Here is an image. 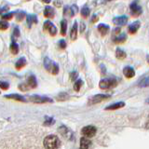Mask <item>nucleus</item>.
<instances>
[{
  "instance_id": "79ce46f5",
  "label": "nucleus",
  "mask_w": 149,
  "mask_h": 149,
  "mask_svg": "<svg viewBox=\"0 0 149 149\" xmlns=\"http://www.w3.org/2000/svg\"><path fill=\"white\" fill-rule=\"evenodd\" d=\"M119 33H120V28H116V29L113 31V35L114 36H116V35H118L119 34Z\"/></svg>"
},
{
  "instance_id": "aec40b11",
  "label": "nucleus",
  "mask_w": 149,
  "mask_h": 149,
  "mask_svg": "<svg viewBox=\"0 0 149 149\" xmlns=\"http://www.w3.org/2000/svg\"><path fill=\"white\" fill-rule=\"evenodd\" d=\"M5 98H8V99H13V100H17L20 102H25L26 99L24 97H22V95L19 94H8V95H5Z\"/></svg>"
},
{
  "instance_id": "c85d7f7f",
  "label": "nucleus",
  "mask_w": 149,
  "mask_h": 149,
  "mask_svg": "<svg viewBox=\"0 0 149 149\" xmlns=\"http://www.w3.org/2000/svg\"><path fill=\"white\" fill-rule=\"evenodd\" d=\"M14 16V12H8V13H5L4 15H2V20L4 21H8Z\"/></svg>"
},
{
  "instance_id": "f03ea898",
  "label": "nucleus",
  "mask_w": 149,
  "mask_h": 149,
  "mask_svg": "<svg viewBox=\"0 0 149 149\" xmlns=\"http://www.w3.org/2000/svg\"><path fill=\"white\" fill-rule=\"evenodd\" d=\"M118 85V81L115 78H104L102 79L99 83V87L102 90H109V88H113Z\"/></svg>"
},
{
  "instance_id": "7ed1b4c3",
  "label": "nucleus",
  "mask_w": 149,
  "mask_h": 149,
  "mask_svg": "<svg viewBox=\"0 0 149 149\" xmlns=\"http://www.w3.org/2000/svg\"><path fill=\"white\" fill-rule=\"evenodd\" d=\"M110 98V95H106V94H97V95H94L91 97L90 99H88V104L91 105V104H99V102L104 101L106 99H108Z\"/></svg>"
},
{
  "instance_id": "393cba45",
  "label": "nucleus",
  "mask_w": 149,
  "mask_h": 149,
  "mask_svg": "<svg viewBox=\"0 0 149 149\" xmlns=\"http://www.w3.org/2000/svg\"><path fill=\"white\" fill-rule=\"evenodd\" d=\"M10 51H11V53L14 54V55H16L19 53V46L18 44L16 43V42H12L11 45H10Z\"/></svg>"
},
{
  "instance_id": "20e7f679",
  "label": "nucleus",
  "mask_w": 149,
  "mask_h": 149,
  "mask_svg": "<svg viewBox=\"0 0 149 149\" xmlns=\"http://www.w3.org/2000/svg\"><path fill=\"white\" fill-rule=\"evenodd\" d=\"M29 101L36 102V104H45V102H52V100L50 98L40 96V95H33L29 97Z\"/></svg>"
},
{
  "instance_id": "cd10ccee",
  "label": "nucleus",
  "mask_w": 149,
  "mask_h": 149,
  "mask_svg": "<svg viewBox=\"0 0 149 149\" xmlns=\"http://www.w3.org/2000/svg\"><path fill=\"white\" fill-rule=\"evenodd\" d=\"M82 85H83V81L81 80V79H77V80L76 81V83H74V90L76 91H79Z\"/></svg>"
},
{
  "instance_id": "ddd939ff",
  "label": "nucleus",
  "mask_w": 149,
  "mask_h": 149,
  "mask_svg": "<svg viewBox=\"0 0 149 149\" xmlns=\"http://www.w3.org/2000/svg\"><path fill=\"white\" fill-rule=\"evenodd\" d=\"M126 39H127V36H126V34H118L113 37V41L116 44L123 43V42L126 41Z\"/></svg>"
},
{
  "instance_id": "37998d69",
  "label": "nucleus",
  "mask_w": 149,
  "mask_h": 149,
  "mask_svg": "<svg viewBox=\"0 0 149 149\" xmlns=\"http://www.w3.org/2000/svg\"><path fill=\"white\" fill-rule=\"evenodd\" d=\"M97 21H98V16H95V15H94V16L92 17V19H91V22H97Z\"/></svg>"
},
{
  "instance_id": "0eeeda50",
  "label": "nucleus",
  "mask_w": 149,
  "mask_h": 149,
  "mask_svg": "<svg viewBox=\"0 0 149 149\" xmlns=\"http://www.w3.org/2000/svg\"><path fill=\"white\" fill-rule=\"evenodd\" d=\"M77 11H78V8H77V5H73V6H71V7H65L64 8V10H63V12H64V15L65 14H68L69 16H74L77 13Z\"/></svg>"
},
{
  "instance_id": "a18cd8bd",
  "label": "nucleus",
  "mask_w": 149,
  "mask_h": 149,
  "mask_svg": "<svg viewBox=\"0 0 149 149\" xmlns=\"http://www.w3.org/2000/svg\"><path fill=\"white\" fill-rule=\"evenodd\" d=\"M44 3H46V4H49L50 2H51V0H42Z\"/></svg>"
},
{
  "instance_id": "1a4fd4ad",
  "label": "nucleus",
  "mask_w": 149,
  "mask_h": 149,
  "mask_svg": "<svg viewBox=\"0 0 149 149\" xmlns=\"http://www.w3.org/2000/svg\"><path fill=\"white\" fill-rule=\"evenodd\" d=\"M123 74L127 78H132V77H133L135 76V71H134V69L132 67L126 66L123 69Z\"/></svg>"
},
{
  "instance_id": "4c0bfd02",
  "label": "nucleus",
  "mask_w": 149,
  "mask_h": 149,
  "mask_svg": "<svg viewBox=\"0 0 149 149\" xmlns=\"http://www.w3.org/2000/svg\"><path fill=\"white\" fill-rule=\"evenodd\" d=\"M8 10V7H6V6H5L3 8H1V9H0V15H4V14L5 13H6L7 11Z\"/></svg>"
},
{
  "instance_id": "9b49d317",
  "label": "nucleus",
  "mask_w": 149,
  "mask_h": 149,
  "mask_svg": "<svg viewBox=\"0 0 149 149\" xmlns=\"http://www.w3.org/2000/svg\"><path fill=\"white\" fill-rule=\"evenodd\" d=\"M140 25H141V23H140V22H138V21L132 22V24L129 26V33H130V34H132V35L135 34V33H137V31L139 30V28H140Z\"/></svg>"
},
{
  "instance_id": "b1692460",
  "label": "nucleus",
  "mask_w": 149,
  "mask_h": 149,
  "mask_svg": "<svg viewBox=\"0 0 149 149\" xmlns=\"http://www.w3.org/2000/svg\"><path fill=\"white\" fill-rule=\"evenodd\" d=\"M126 56H127V54H126V52L121 49H116V57L118 59H124L126 58Z\"/></svg>"
},
{
  "instance_id": "bb28decb",
  "label": "nucleus",
  "mask_w": 149,
  "mask_h": 149,
  "mask_svg": "<svg viewBox=\"0 0 149 149\" xmlns=\"http://www.w3.org/2000/svg\"><path fill=\"white\" fill-rule=\"evenodd\" d=\"M90 12H91L90 8H88L87 6L83 7L82 9H81V16H82L83 18H88V15H90Z\"/></svg>"
},
{
  "instance_id": "c03bdc74",
  "label": "nucleus",
  "mask_w": 149,
  "mask_h": 149,
  "mask_svg": "<svg viewBox=\"0 0 149 149\" xmlns=\"http://www.w3.org/2000/svg\"><path fill=\"white\" fill-rule=\"evenodd\" d=\"M84 29H85V24H84V23H82V24H81V29H80V32H83V31H84Z\"/></svg>"
},
{
  "instance_id": "39448f33",
  "label": "nucleus",
  "mask_w": 149,
  "mask_h": 149,
  "mask_svg": "<svg viewBox=\"0 0 149 149\" xmlns=\"http://www.w3.org/2000/svg\"><path fill=\"white\" fill-rule=\"evenodd\" d=\"M97 130L94 126H86L82 129V134L87 138H91L96 134Z\"/></svg>"
},
{
  "instance_id": "e433bc0d",
  "label": "nucleus",
  "mask_w": 149,
  "mask_h": 149,
  "mask_svg": "<svg viewBox=\"0 0 149 149\" xmlns=\"http://www.w3.org/2000/svg\"><path fill=\"white\" fill-rule=\"evenodd\" d=\"M13 36H15V37H19V36H20V30H19V27H15V28H14Z\"/></svg>"
},
{
  "instance_id": "f8f14e48",
  "label": "nucleus",
  "mask_w": 149,
  "mask_h": 149,
  "mask_svg": "<svg viewBox=\"0 0 149 149\" xmlns=\"http://www.w3.org/2000/svg\"><path fill=\"white\" fill-rule=\"evenodd\" d=\"M77 37V22H74L71 28V32H70V38L72 40H76Z\"/></svg>"
},
{
  "instance_id": "c9c22d12",
  "label": "nucleus",
  "mask_w": 149,
  "mask_h": 149,
  "mask_svg": "<svg viewBox=\"0 0 149 149\" xmlns=\"http://www.w3.org/2000/svg\"><path fill=\"white\" fill-rule=\"evenodd\" d=\"M77 76H78V73L77 71H73V72H71V74H70V78H71L72 81H74V80H76Z\"/></svg>"
},
{
  "instance_id": "4be33fe9",
  "label": "nucleus",
  "mask_w": 149,
  "mask_h": 149,
  "mask_svg": "<svg viewBox=\"0 0 149 149\" xmlns=\"http://www.w3.org/2000/svg\"><path fill=\"white\" fill-rule=\"evenodd\" d=\"M138 86L140 88H146L149 86V77H146L142 78L141 80L138 82Z\"/></svg>"
},
{
  "instance_id": "72a5a7b5",
  "label": "nucleus",
  "mask_w": 149,
  "mask_h": 149,
  "mask_svg": "<svg viewBox=\"0 0 149 149\" xmlns=\"http://www.w3.org/2000/svg\"><path fill=\"white\" fill-rule=\"evenodd\" d=\"M58 45H59V48H60V49H64L65 48H66V41H65L64 39H61V40L59 41Z\"/></svg>"
},
{
  "instance_id": "a211bd4d",
  "label": "nucleus",
  "mask_w": 149,
  "mask_h": 149,
  "mask_svg": "<svg viewBox=\"0 0 149 149\" xmlns=\"http://www.w3.org/2000/svg\"><path fill=\"white\" fill-rule=\"evenodd\" d=\"M54 13H55V11H54L53 8H51L50 6H47L45 8V10H44L45 17H47V18H53Z\"/></svg>"
},
{
  "instance_id": "f3484780",
  "label": "nucleus",
  "mask_w": 149,
  "mask_h": 149,
  "mask_svg": "<svg viewBox=\"0 0 149 149\" xmlns=\"http://www.w3.org/2000/svg\"><path fill=\"white\" fill-rule=\"evenodd\" d=\"M125 105V102H115L113 104H110L109 106H107L105 110H116V109H119L121 107H123Z\"/></svg>"
},
{
  "instance_id": "4468645a",
  "label": "nucleus",
  "mask_w": 149,
  "mask_h": 149,
  "mask_svg": "<svg viewBox=\"0 0 149 149\" xmlns=\"http://www.w3.org/2000/svg\"><path fill=\"white\" fill-rule=\"evenodd\" d=\"M26 63H27L26 59H25L24 57H22V58H20V59H19V60L17 61V62H16V63H15V67H16L17 70H21V69H22L23 67L25 66Z\"/></svg>"
},
{
  "instance_id": "de8ad7c7",
  "label": "nucleus",
  "mask_w": 149,
  "mask_h": 149,
  "mask_svg": "<svg viewBox=\"0 0 149 149\" xmlns=\"http://www.w3.org/2000/svg\"><path fill=\"white\" fill-rule=\"evenodd\" d=\"M146 102V104H149V98H147Z\"/></svg>"
},
{
  "instance_id": "f257e3e1",
  "label": "nucleus",
  "mask_w": 149,
  "mask_h": 149,
  "mask_svg": "<svg viewBox=\"0 0 149 149\" xmlns=\"http://www.w3.org/2000/svg\"><path fill=\"white\" fill-rule=\"evenodd\" d=\"M60 144V139L55 135H49L44 140V146L46 149H57Z\"/></svg>"
},
{
  "instance_id": "ea45409f",
  "label": "nucleus",
  "mask_w": 149,
  "mask_h": 149,
  "mask_svg": "<svg viewBox=\"0 0 149 149\" xmlns=\"http://www.w3.org/2000/svg\"><path fill=\"white\" fill-rule=\"evenodd\" d=\"M50 21H46L45 22H44V29L45 30H48V28H49V24H50Z\"/></svg>"
},
{
  "instance_id": "473e14b6",
  "label": "nucleus",
  "mask_w": 149,
  "mask_h": 149,
  "mask_svg": "<svg viewBox=\"0 0 149 149\" xmlns=\"http://www.w3.org/2000/svg\"><path fill=\"white\" fill-rule=\"evenodd\" d=\"M59 73V65L54 63H53V66H52V69H51V74H57Z\"/></svg>"
},
{
  "instance_id": "2eb2a0df",
  "label": "nucleus",
  "mask_w": 149,
  "mask_h": 149,
  "mask_svg": "<svg viewBox=\"0 0 149 149\" xmlns=\"http://www.w3.org/2000/svg\"><path fill=\"white\" fill-rule=\"evenodd\" d=\"M27 85L29 86L30 88H36L37 86V82H36V78L34 74H31V76L28 77L27 79Z\"/></svg>"
},
{
  "instance_id": "6ab92c4d",
  "label": "nucleus",
  "mask_w": 149,
  "mask_h": 149,
  "mask_svg": "<svg viewBox=\"0 0 149 149\" xmlns=\"http://www.w3.org/2000/svg\"><path fill=\"white\" fill-rule=\"evenodd\" d=\"M91 146V141L87 137L80 139V149H88Z\"/></svg>"
},
{
  "instance_id": "9d476101",
  "label": "nucleus",
  "mask_w": 149,
  "mask_h": 149,
  "mask_svg": "<svg viewBox=\"0 0 149 149\" xmlns=\"http://www.w3.org/2000/svg\"><path fill=\"white\" fill-rule=\"evenodd\" d=\"M98 31L100 32V34L102 36H105L108 34V32L110 30V27L107 25V24H104V23H100L99 25H98Z\"/></svg>"
},
{
  "instance_id": "6e6552de",
  "label": "nucleus",
  "mask_w": 149,
  "mask_h": 149,
  "mask_svg": "<svg viewBox=\"0 0 149 149\" xmlns=\"http://www.w3.org/2000/svg\"><path fill=\"white\" fill-rule=\"evenodd\" d=\"M113 22L116 25L118 26H123L125 24H127L128 22V17L127 16H119V17H116L113 19Z\"/></svg>"
},
{
  "instance_id": "f704fd0d",
  "label": "nucleus",
  "mask_w": 149,
  "mask_h": 149,
  "mask_svg": "<svg viewBox=\"0 0 149 149\" xmlns=\"http://www.w3.org/2000/svg\"><path fill=\"white\" fill-rule=\"evenodd\" d=\"M0 88H1L2 90H8L9 88V84L6 81H0Z\"/></svg>"
},
{
  "instance_id": "423d86ee",
  "label": "nucleus",
  "mask_w": 149,
  "mask_h": 149,
  "mask_svg": "<svg viewBox=\"0 0 149 149\" xmlns=\"http://www.w3.org/2000/svg\"><path fill=\"white\" fill-rule=\"evenodd\" d=\"M130 13H132V15L135 16V17L140 16L142 14V12H143V9L138 5L137 1H134V2H132V4H130Z\"/></svg>"
},
{
  "instance_id": "dca6fc26",
  "label": "nucleus",
  "mask_w": 149,
  "mask_h": 149,
  "mask_svg": "<svg viewBox=\"0 0 149 149\" xmlns=\"http://www.w3.org/2000/svg\"><path fill=\"white\" fill-rule=\"evenodd\" d=\"M53 63H54V62H52V61H51L49 58L46 57V58L44 59V67L46 68L47 71L51 72V69H52Z\"/></svg>"
},
{
  "instance_id": "a878e982",
  "label": "nucleus",
  "mask_w": 149,
  "mask_h": 149,
  "mask_svg": "<svg viewBox=\"0 0 149 149\" xmlns=\"http://www.w3.org/2000/svg\"><path fill=\"white\" fill-rule=\"evenodd\" d=\"M48 30L49 32L50 36H56V34H57V29H56V26L53 24L52 22H50V24H49V26L48 28Z\"/></svg>"
},
{
  "instance_id": "a19ab883",
  "label": "nucleus",
  "mask_w": 149,
  "mask_h": 149,
  "mask_svg": "<svg viewBox=\"0 0 149 149\" xmlns=\"http://www.w3.org/2000/svg\"><path fill=\"white\" fill-rule=\"evenodd\" d=\"M27 85H25V84H22V85L19 86V88H20V90H22V91H27Z\"/></svg>"
},
{
  "instance_id": "7c9ffc66",
  "label": "nucleus",
  "mask_w": 149,
  "mask_h": 149,
  "mask_svg": "<svg viewBox=\"0 0 149 149\" xmlns=\"http://www.w3.org/2000/svg\"><path fill=\"white\" fill-rule=\"evenodd\" d=\"M66 99H68V94H67V93H65V92L60 93V94L57 96V100H59V101H64Z\"/></svg>"
},
{
  "instance_id": "49530a36",
  "label": "nucleus",
  "mask_w": 149,
  "mask_h": 149,
  "mask_svg": "<svg viewBox=\"0 0 149 149\" xmlns=\"http://www.w3.org/2000/svg\"><path fill=\"white\" fill-rule=\"evenodd\" d=\"M146 57H147V63H149V54H148V55L146 56Z\"/></svg>"
},
{
  "instance_id": "58836bf2",
  "label": "nucleus",
  "mask_w": 149,
  "mask_h": 149,
  "mask_svg": "<svg viewBox=\"0 0 149 149\" xmlns=\"http://www.w3.org/2000/svg\"><path fill=\"white\" fill-rule=\"evenodd\" d=\"M53 123H54L53 118H47V120L45 121V125H49V124H53Z\"/></svg>"
},
{
  "instance_id": "5701e85b",
  "label": "nucleus",
  "mask_w": 149,
  "mask_h": 149,
  "mask_svg": "<svg viewBox=\"0 0 149 149\" xmlns=\"http://www.w3.org/2000/svg\"><path fill=\"white\" fill-rule=\"evenodd\" d=\"M67 31V22L65 20H63L61 22V35L65 36Z\"/></svg>"
},
{
  "instance_id": "412c9836",
  "label": "nucleus",
  "mask_w": 149,
  "mask_h": 149,
  "mask_svg": "<svg viewBox=\"0 0 149 149\" xmlns=\"http://www.w3.org/2000/svg\"><path fill=\"white\" fill-rule=\"evenodd\" d=\"M32 23H37V18L36 15L29 14V15H27V24L29 27H31Z\"/></svg>"
},
{
  "instance_id": "c756f323",
  "label": "nucleus",
  "mask_w": 149,
  "mask_h": 149,
  "mask_svg": "<svg viewBox=\"0 0 149 149\" xmlns=\"http://www.w3.org/2000/svg\"><path fill=\"white\" fill-rule=\"evenodd\" d=\"M8 28V22L6 21H0V30H7Z\"/></svg>"
},
{
  "instance_id": "2f4dec72",
  "label": "nucleus",
  "mask_w": 149,
  "mask_h": 149,
  "mask_svg": "<svg viewBox=\"0 0 149 149\" xmlns=\"http://www.w3.org/2000/svg\"><path fill=\"white\" fill-rule=\"evenodd\" d=\"M25 17V12L24 11H20V12H18L17 13V15H16V20L18 22H21L22 21V19Z\"/></svg>"
}]
</instances>
